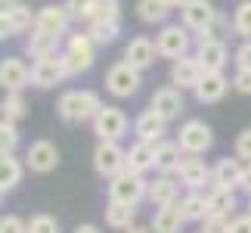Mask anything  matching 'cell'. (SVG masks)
Returning a JSON list of instances; mask_svg holds the SVG:
<instances>
[{
  "mask_svg": "<svg viewBox=\"0 0 251 233\" xmlns=\"http://www.w3.org/2000/svg\"><path fill=\"white\" fill-rule=\"evenodd\" d=\"M102 106L105 103L100 100L96 90H65L56 100V115H59L62 124H84V121H93Z\"/></svg>",
  "mask_w": 251,
  "mask_h": 233,
  "instance_id": "6da1fadb",
  "label": "cell"
},
{
  "mask_svg": "<svg viewBox=\"0 0 251 233\" xmlns=\"http://www.w3.org/2000/svg\"><path fill=\"white\" fill-rule=\"evenodd\" d=\"M62 59H65V69H69V78L75 75H87L96 62V41L84 31H75L65 37V47H62Z\"/></svg>",
  "mask_w": 251,
  "mask_h": 233,
  "instance_id": "7a4b0ae2",
  "label": "cell"
},
{
  "mask_svg": "<svg viewBox=\"0 0 251 233\" xmlns=\"http://www.w3.org/2000/svg\"><path fill=\"white\" fill-rule=\"evenodd\" d=\"M155 47H158L161 59L174 62V59H183V56H189L192 50H196V34H192L186 25H180V22H168V25L158 28Z\"/></svg>",
  "mask_w": 251,
  "mask_h": 233,
  "instance_id": "3957f363",
  "label": "cell"
},
{
  "mask_svg": "<svg viewBox=\"0 0 251 233\" xmlns=\"http://www.w3.org/2000/svg\"><path fill=\"white\" fill-rule=\"evenodd\" d=\"M105 193H109V202H124V205H140V202L149 196V180L143 177V174L121 171L118 177H112L109 183H105Z\"/></svg>",
  "mask_w": 251,
  "mask_h": 233,
  "instance_id": "277c9868",
  "label": "cell"
},
{
  "mask_svg": "<svg viewBox=\"0 0 251 233\" xmlns=\"http://www.w3.org/2000/svg\"><path fill=\"white\" fill-rule=\"evenodd\" d=\"M93 171L102 180L118 177L121 171H127V149L118 140H100L93 146Z\"/></svg>",
  "mask_w": 251,
  "mask_h": 233,
  "instance_id": "5b68a950",
  "label": "cell"
},
{
  "mask_svg": "<svg viewBox=\"0 0 251 233\" xmlns=\"http://www.w3.org/2000/svg\"><path fill=\"white\" fill-rule=\"evenodd\" d=\"M102 84H105V93L115 96V100H130L143 84V72H137L133 65H127L121 59V62H115V65L105 69Z\"/></svg>",
  "mask_w": 251,
  "mask_h": 233,
  "instance_id": "8992f818",
  "label": "cell"
},
{
  "mask_svg": "<svg viewBox=\"0 0 251 233\" xmlns=\"http://www.w3.org/2000/svg\"><path fill=\"white\" fill-rule=\"evenodd\" d=\"M177 143H180L183 155H205L211 146H214V131H211V124H208V121H201V118H189V121H183V124H180V131H177Z\"/></svg>",
  "mask_w": 251,
  "mask_h": 233,
  "instance_id": "52a82bcc",
  "label": "cell"
},
{
  "mask_svg": "<svg viewBox=\"0 0 251 233\" xmlns=\"http://www.w3.org/2000/svg\"><path fill=\"white\" fill-rule=\"evenodd\" d=\"M90 128L96 134V140H118L121 143L130 131V121H127V115H124V109L105 103L102 109L96 112V118L90 121Z\"/></svg>",
  "mask_w": 251,
  "mask_h": 233,
  "instance_id": "ba28073f",
  "label": "cell"
},
{
  "mask_svg": "<svg viewBox=\"0 0 251 233\" xmlns=\"http://www.w3.org/2000/svg\"><path fill=\"white\" fill-rule=\"evenodd\" d=\"M62 152L53 140H31L25 149V168L31 174H50L59 168Z\"/></svg>",
  "mask_w": 251,
  "mask_h": 233,
  "instance_id": "9c48e42d",
  "label": "cell"
},
{
  "mask_svg": "<svg viewBox=\"0 0 251 233\" xmlns=\"http://www.w3.org/2000/svg\"><path fill=\"white\" fill-rule=\"evenodd\" d=\"M65 78H69V69H65L62 53L44 56V59H34L31 62V84L37 87V90H53V87L62 84Z\"/></svg>",
  "mask_w": 251,
  "mask_h": 233,
  "instance_id": "30bf717a",
  "label": "cell"
},
{
  "mask_svg": "<svg viewBox=\"0 0 251 233\" xmlns=\"http://www.w3.org/2000/svg\"><path fill=\"white\" fill-rule=\"evenodd\" d=\"M149 109H155V112H158L168 124H171V121H180V115L186 112V96H183L180 87L165 84V87H158V90L152 93Z\"/></svg>",
  "mask_w": 251,
  "mask_h": 233,
  "instance_id": "8fae6325",
  "label": "cell"
},
{
  "mask_svg": "<svg viewBox=\"0 0 251 233\" xmlns=\"http://www.w3.org/2000/svg\"><path fill=\"white\" fill-rule=\"evenodd\" d=\"M177 13H180V25H186L196 37L205 34L217 19V9H214L211 0H189V3L183 9H177Z\"/></svg>",
  "mask_w": 251,
  "mask_h": 233,
  "instance_id": "7c38bea8",
  "label": "cell"
},
{
  "mask_svg": "<svg viewBox=\"0 0 251 233\" xmlns=\"http://www.w3.org/2000/svg\"><path fill=\"white\" fill-rule=\"evenodd\" d=\"M121 59L127 62V65H133L137 72H146V69H152V65L161 59V56H158V47H155V41H152V37L137 34V37H130V41H127Z\"/></svg>",
  "mask_w": 251,
  "mask_h": 233,
  "instance_id": "4fadbf2b",
  "label": "cell"
},
{
  "mask_svg": "<svg viewBox=\"0 0 251 233\" xmlns=\"http://www.w3.org/2000/svg\"><path fill=\"white\" fill-rule=\"evenodd\" d=\"M174 177L180 180L183 190H205L211 187V165L205 159H199V155H183Z\"/></svg>",
  "mask_w": 251,
  "mask_h": 233,
  "instance_id": "5bb4252c",
  "label": "cell"
},
{
  "mask_svg": "<svg viewBox=\"0 0 251 233\" xmlns=\"http://www.w3.org/2000/svg\"><path fill=\"white\" fill-rule=\"evenodd\" d=\"M201 78H205V65L199 62L196 53H189V56H183V59H174L171 62V84L180 87L183 93H186V90H196Z\"/></svg>",
  "mask_w": 251,
  "mask_h": 233,
  "instance_id": "9a60e30c",
  "label": "cell"
},
{
  "mask_svg": "<svg viewBox=\"0 0 251 233\" xmlns=\"http://www.w3.org/2000/svg\"><path fill=\"white\" fill-rule=\"evenodd\" d=\"M192 53L199 56L205 72H224L229 65V47H226V41H217V37H201V41H196V50Z\"/></svg>",
  "mask_w": 251,
  "mask_h": 233,
  "instance_id": "2e32d148",
  "label": "cell"
},
{
  "mask_svg": "<svg viewBox=\"0 0 251 233\" xmlns=\"http://www.w3.org/2000/svg\"><path fill=\"white\" fill-rule=\"evenodd\" d=\"M69 25H72V16L62 3H47L34 16V28H41L47 34H56V37H69Z\"/></svg>",
  "mask_w": 251,
  "mask_h": 233,
  "instance_id": "e0dca14e",
  "label": "cell"
},
{
  "mask_svg": "<svg viewBox=\"0 0 251 233\" xmlns=\"http://www.w3.org/2000/svg\"><path fill=\"white\" fill-rule=\"evenodd\" d=\"M242 171H245V162L242 159H217L211 165V187H224V190H236L239 193V183H242Z\"/></svg>",
  "mask_w": 251,
  "mask_h": 233,
  "instance_id": "ac0fdd59",
  "label": "cell"
},
{
  "mask_svg": "<svg viewBox=\"0 0 251 233\" xmlns=\"http://www.w3.org/2000/svg\"><path fill=\"white\" fill-rule=\"evenodd\" d=\"M31 84V65L25 59H19V56H6V59H0V87L6 90H25V87Z\"/></svg>",
  "mask_w": 251,
  "mask_h": 233,
  "instance_id": "d6986e66",
  "label": "cell"
},
{
  "mask_svg": "<svg viewBox=\"0 0 251 233\" xmlns=\"http://www.w3.org/2000/svg\"><path fill=\"white\" fill-rule=\"evenodd\" d=\"M229 87H233V78H226L224 72H205V78L199 81V87L192 93H196V100L201 106H214L229 93Z\"/></svg>",
  "mask_w": 251,
  "mask_h": 233,
  "instance_id": "ffe728a7",
  "label": "cell"
},
{
  "mask_svg": "<svg viewBox=\"0 0 251 233\" xmlns=\"http://www.w3.org/2000/svg\"><path fill=\"white\" fill-rule=\"evenodd\" d=\"M133 134L137 140H146V143H161L168 134V121L161 118L155 109H143L137 118H133Z\"/></svg>",
  "mask_w": 251,
  "mask_h": 233,
  "instance_id": "44dd1931",
  "label": "cell"
},
{
  "mask_svg": "<svg viewBox=\"0 0 251 233\" xmlns=\"http://www.w3.org/2000/svg\"><path fill=\"white\" fill-rule=\"evenodd\" d=\"M155 208L161 205H177L180 202V180L174 174H158L155 180H149V196H146Z\"/></svg>",
  "mask_w": 251,
  "mask_h": 233,
  "instance_id": "7402d4cb",
  "label": "cell"
},
{
  "mask_svg": "<svg viewBox=\"0 0 251 233\" xmlns=\"http://www.w3.org/2000/svg\"><path fill=\"white\" fill-rule=\"evenodd\" d=\"M127 171L143 174V177H146L149 171H155V143L133 140L127 146Z\"/></svg>",
  "mask_w": 251,
  "mask_h": 233,
  "instance_id": "603a6c76",
  "label": "cell"
},
{
  "mask_svg": "<svg viewBox=\"0 0 251 233\" xmlns=\"http://www.w3.org/2000/svg\"><path fill=\"white\" fill-rule=\"evenodd\" d=\"M59 44H62V37L47 34V31H41V28H31V31H28V37H25V53L31 56V59H44V56L62 53Z\"/></svg>",
  "mask_w": 251,
  "mask_h": 233,
  "instance_id": "cb8c5ba5",
  "label": "cell"
},
{
  "mask_svg": "<svg viewBox=\"0 0 251 233\" xmlns=\"http://www.w3.org/2000/svg\"><path fill=\"white\" fill-rule=\"evenodd\" d=\"M183 224H186V218H183L180 202H177V205H161V208H155V215H152V221H149L152 233H180Z\"/></svg>",
  "mask_w": 251,
  "mask_h": 233,
  "instance_id": "d4e9b609",
  "label": "cell"
},
{
  "mask_svg": "<svg viewBox=\"0 0 251 233\" xmlns=\"http://www.w3.org/2000/svg\"><path fill=\"white\" fill-rule=\"evenodd\" d=\"M180 208L186 224H201L208 218V193L205 190H186L180 196Z\"/></svg>",
  "mask_w": 251,
  "mask_h": 233,
  "instance_id": "484cf974",
  "label": "cell"
},
{
  "mask_svg": "<svg viewBox=\"0 0 251 233\" xmlns=\"http://www.w3.org/2000/svg\"><path fill=\"white\" fill-rule=\"evenodd\" d=\"M180 162H183V149L177 140L155 143V174H177Z\"/></svg>",
  "mask_w": 251,
  "mask_h": 233,
  "instance_id": "4316f807",
  "label": "cell"
},
{
  "mask_svg": "<svg viewBox=\"0 0 251 233\" xmlns=\"http://www.w3.org/2000/svg\"><path fill=\"white\" fill-rule=\"evenodd\" d=\"M102 215H105V227L121 230V233L137 224V205H124V202H105Z\"/></svg>",
  "mask_w": 251,
  "mask_h": 233,
  "instance_id": "83f0119b",
  "label": "cell"
},
{
  "mask_svg": "<svg viewBox=\"0 0 251 233\" xmlns=\"http://www.w3.org/2000/svg\"><path fill=\"white\" fill-rule=\"evenodd\" d=\"M236 208H239L236 190H224V187H211V190H208V215L233 218Z\"/></svg>",
  "mask_w": 251,
  "mask_h": 233,
  "instance_id": "f1b7e54d",
  "label": "cell"
},
{
  "mask_svg": "<svg viewBox=\"0 0 251 233\" xmlns=\"http://www.w3.org/2000/svg\"><path fill=\"white\" fill-rule=\"evenodd\" d=\"M171 13L168 0H137V19L143 25H168Z\"/></svg>",
  "mask_w": 251,
  "mask_h": 233,
  "instance_id": "f546056e",
  "label": "cell"
},
{
  "mask_svg": "<svg viewBox=\"0 0 251 233\" xmlns=\"http://www.w3.org/2000/svg\"><path fill=\"white\" fill-rule=\"evenodd\" d=\"M28 115V103H25V93L22 90H6L3 100H0V118L3 121H13L19 124Z\"/></svg>",
  "mask_w": 251,
  "mask_h": 233,
  "instance_id": "4dcf8cb0",
  "label": "cell"
},
{
  "mask_svg": "<svg viewBox=\"0 0 251 233\" xmlns=\"http://www.w3.org/2000/svg\"><path fill=\"white\" fill-rule=\"evenodd\" d=\"M25 177V162L16 159V155H6V159H0V193H9L16 190L19 183Z\"/></svg>",
  "mask_w": 251,
  "mask_h": 233,
  "instance_id": "1f68e13d",
  "label": "cell"
},
{
  "mask_svg": "<svg viewBox=\"0 0 251 233\" xmlns=\"http://www.w3.org/2000/svg\"><path fill=\"white\" fill-rule=\"evenodd\" d=\"M87 34L96 41V47H105V44H115L121 34V22H102V19H96V22L87 25Z\"/></svg>",
  "mask_w": 251,
  "mask_h": 233,
  "instance_id": "d6a6232c",
  "label": "cell"
},
{
  "mask_svg": "<svg viewBox=\"0 0 251 233\" xmlns=\"http://www.w3.org/2000/svg\"><path fill=\"white\" fill-rule=\"evenodd\" d=\"M62 6L69 9L72 22H84V25H90L93 19H96V9H100V0H65Z\"/></svg>",
  "mask_w": 251,
  "mask_h": 233,
  "instance_id": "836d02e7",
  "label": "cell"
},
{
  "mask_svg": "<svg viewBox=\"0 0 251 233\" xmlns=\"http://www.w3.org/2000/svg\"><path fill=\"white\" fill-rule=\"evenodd\" d=\"M34 16L37 13H31V6L19 0V6L6 16V22H9V28H13V34H28L34 28Z\"/></svg>",
  "mask_w": 251,
  "mask_h": 233,
  "instance_id": "e575fe53",
  "label": "cell"
},
{
  "mask_svg": "<svg viewBox=\"0 0 251 233\" xmlns=\"http://www.w3.org/2000/svg\"><path fill=\"white\" fill-rule=\"evenodd\" d=\"M233 34L251 41V0H239L233 9Z\"/></svg>",
  "mask_w": 251,
  "mask_h": 233,
  "instance_id": "d590c367",
  "label": "cell"
},
{
  "mask_svg": "<svg viewBox=\"0 0 251 233\" xmlns=\"http://www.w3.org/2000/svg\"><path fill=\"white\" fill-rule=\"evenodd\" d=\"M28 233H62L59 221L53 215H47V211H37V215L28 218Z\"/></svg>",
  "mask_w": 251,
  "mask_h": 233,
  "instance_id": "8d00e7d4",
  "label": "cell"
},
{
  "mask_svg": "<svg viewBox=\"0 0 251 233\" xmlns=\"http://www.w3.org/2000/svg\"><path fill=\"white\" fill-rule=\"evenodd\" d=\"M0 149L6 155H13L19 149V128L13 121H3V118H0Z\"/></svg>",
  "mask_w": 251,
  "mask_h": 233,
  "instance_id": "74e56055",
  "label": "cell"
},
{
  "mask_svg": "<svg viewBox=\"0 0 251 233\" xmlns=\"http://www.w3.org/2000/svg\"><path fill=\"white\" fill-rule=\"evenodd\" d=\"M233 155L236 159H242L245 165H251V128L239 131L236 140H233Z\"/></svg>",
  "mask_w": 251,
  "mask_h": 233,
  "instance_id": "f35d334b",
  "label": "cell"
},
{
  "mask_svg": "<svg viewBox=\"0 0 251 233\" xmlns=\"http://www.w3.org/2000/svg\"><path fill=\"white\" fill-rule=\"evenodd\" d=\"M0 233H28V221L19 215H0Z\"/></svg>",
  "mask_w": 251,
  "mask_h": 233,
  "instance_id": "ab89813d",
  "label": "cell"
},
{
  "mask_svg": "<svg viewBox=\"0 0 251 233\" xmlns=\"http://www.w3.org/2000/svg\"><path fill=\"white\" fill-rule=\"evenodd\" d=\"M201 233H229V218L208 215L205 221H201Z\"/></svg>",
  "mask_w": 251,
  "mask_h": 233,
  "instance_id": "60d3db41",
  "label": "cell"
},
{
  "mask_svg": "<svg viewBox=\"0 0 251 233\" xmlns=\"http://www.w3.org/2000/svg\"><path fill=\"white\" fill-rule=\"evenodd\" d=\"M233 90H239L242 96H251V69H236V75H233Z\"/></svg>",
  "mask_w": 251,
  "mask_h": 233,
  "instance_id": "b9f144b4",
  "label": "cell"
},
{
  "mask_svg": "<svg viewBox=\"0 0 251 233\" xmlns=\"http://www.w3.org/2000/svg\"><path fill=\"white\" fill-rule=\"evenodd\" d=\"M233 62H236V69H251V41H242L233 50Z\"/></svg>",
  "mask_w": 251,
  "mask_h": 233,
  "instance_id": "7bdbcfd3",
  "label": "cell"
},
{
  "mask_svg": "<svg viewBox=\"0 0 251 233\" xmlns=\"http://www.w3.org/2000/svg\"><path fill=\"white\" fill-rule=\"evenodd\" d=\"M229 233H251V215H233L229 218Z\"/></svg>",
  "mask_w": 251,
  "mask_h": 233,
  "instance_id": "ee69618b",
  "label": "cell"
},
{
  "mask_svg": "<svg viewBox=\"0 0 251 233\" xmlns=\"http://www.w3.org/2000/svg\"><path fill=\"white\" fill-rule=\"evenodd\" d=\"M239 193L251 199V165H245V171H242V183H239Z\"/></svg>",
  "mask_w": 251,
  "mask_h": 233,
  "instance_id": "f6af8a7d",
  "label": "cell"
},
{
  "mask_svg": "<svg viewBox=\"0 0 251 233\" xmlns=\"http://www.w3.org/2000/svg\"><path fill=\"white\" fill-rule=\"evenodd\" d=\"M16 6H19V0H0V19H6Z\"/></svg>",
  "mask_w": 251,
  "mask_h": 233,
  "instance_id": "bcb514c9",
  "label": "cell"
},
{
  "mask_svg": "<svg viewBox=\"0 0 251 233\" xmlns=\"http://www.w3.org/2000/svg\"><path fill=\"white\" fill-rule=\"evenodd\" d=\"M6 37H13V28H9L6 19H0V41H6Z\"/></svg>",
  "mask_w": 251,
  "mask_h": 233,
  "instance_id": "7dc6e473",
  "label": "cell"
},
{
  "mask_svg": "<svg viewBox=\"0 0 251 233\" xmlns=\"http://www.w3.org/2000/svg\"><path fill=\"white\" fill-rule=\"evenodd\" d=\"M75 233H102V230L96 227V224H78V227H75Z\"/></svg>",
  "mask_w": 251,
  "mask_h": 233,
  "instance_id": "c3c4849f",
  "label": "cell"
},
{
  "mask_svg": "<svg viewBox=\"0 0 251 233\" xmlns=\"http://www.w3.org/2000/svg\"><path fill=\"white\" fill-rule=\"evenodd\" d=\"M124 233H152V227L149 224H133L130 230H124Z\"/></svg>",
  "mask_w": 251,
  "mask_h": 233,
  "instance_id": "681fc988",
  "label": "cell"
},
{
  "mask_svg": "<svg viewBox=\"0 0 251 233\" xmlns=\"http://www.w3.org/2000/svg\"><path fill=\"white\" fill-rule=\"evenodd\" d=\"M186 3H189V0H168V6H171V9H183Z\"/></svg>",
  "mask_w": 251,
  "mask_h": 233,
  "instance_id": "f907efd6",
  "label": "cell"
},
{
  "mask_svg": "<svg viewBox=\"0 0 251 233\" xmlns=\"http://www.w3.org/2000/svg\"><path fill=\"white\" fill-rule=\"evenodd\" d=\"M100 3H118V0H100Z\"/></svg>",
  "mask_w": 251,
  "mask_h": 233,
  "instance_id": "816d5d0a",
  "label": "cell"
},
{
  "mask_svg": "<svg viewBox=\"0 0 251 233\" xmlns=\"http://www.w3.org/2000/svg\"><path fill=\"white\" fill-rule=\"evenodd\" d=\"M0 159H6V152H3V149H0Z\"/></svg>",
  "mask_w": 251,
  "mask_h": 233,
  "instance_id": "f5cc1de1",
  "label": "cell"
},
{
  "mask_svg": "<svg viewBox=\"0 0 251 233\" xmlns=\"http://www.w3.org/2000/svg\"><path fill=\"white\" fill-rule=\"evenodd\" d=\"M248 215H251V199H248Z\"/></svg>",
  "mask_w": 251,
  "mask_h": 233,
  "instance_id": "db71d44e",
  "label": "cell"
},
{
  "mask_svg": "<svg viewBox=\"0 0 251 233\" xmlns=\"http://www.w3.org/2000/svg\"><path fill=\"white\" fill-rule=\"evenodd\" d=\"M0 202H3V193H0Z\"/></svg>",
  "mask_w": 251,
  "mask_h": 233,
  "instance_id": "11a10c76",
  "label": "cell"
},
{
  "mask_svg": "<svg viewBox=\"0 0 251 233\" xmlns=\"http://www.w3.org/2000/svg\"><path fill=\"white\" fill-rule=\"evenodd\" d=\"M199 233H201V230H199Z\"/></svg>",
  "mask_w": 251,
  "mask_h": 233,
  "instance_id": "9f6ffc18",
  "label": "cell"
}]
</instances>
